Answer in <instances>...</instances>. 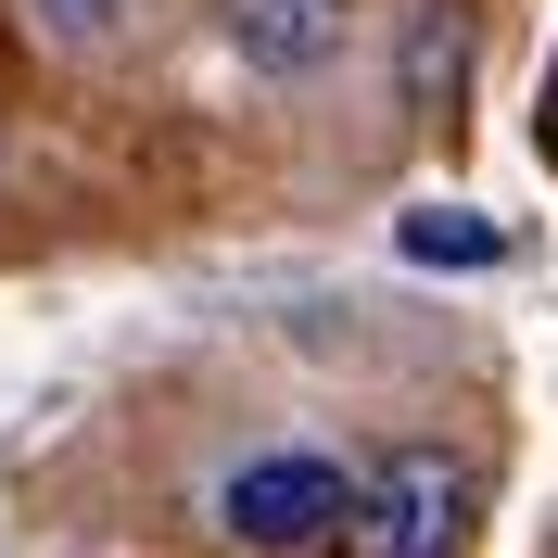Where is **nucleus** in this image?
I'll use <instances>...</instances> for the list:
<instances>
[{
  "label": "nucleus",
  "instance_id": "obj_4",
  "mask_svg": "<svg viewBox=\"0 0 558 558\" xmlns=\"http://www.w3.org/2000/svg\"><path fill=\"white\" fill-rule=\"evenodd\" d=\"M13 13H26V38H51V51H102L140 0H13Z\"/></svg>",
  "mask_w": 558,
  "mask_h": 558
},
{
  "label": "nucleus",
  "instance_id": "obj_3",
  "mask_svg": "<svg viewBox=\"0 0 558 558\" xmlns=\"http://www.w3.org/2000/svg\"><path fill=\"white\" fill-rule=\"evenodd\" d=\"M343 26H355V0H216V38L254 76H317L343 51Z\"/></svg>",
  "mask_w": 558,
  "mask_h": 558
},
{
  "label": "nucleus",
  "instance_id": "obj_1",
  "mask_svg": "<svg viewBox=\"0 0 558 558\" xmlns=\"http://www.w3.org/2000/svg\"><path fill=\"white\" fill-rule=\"evenodd\" d=\"M470 533V457L457 445H381L355 470V508L330 533V558H457Z\"/></svg>",
  "mask_w": 558,
  "mask_h": 558
},
{
  "label": "nucleus",
  "instance_id": "obj_5",
  "mask_svg": "<svg viewBox=\"0 0 558 558\" xmlns=\"http://www.w3.org/2000/svg\"><path fill=\"white\" fill-rule=\"evenodd\" d=\"M407 254L418 267H495V229L483 216H407Z\"/></svg>",
  "mask_w": 558,
  "mask_h": 558
},
{
  "label": "nucleus",
  "instance_id": "obj_2",
  "mask_svg": "<svg viewBox=\"0 0 558 558\" xmlns=\"http://www.w3.org/2000/svg\"><path fill=\"white\" fill-rule=\"evenodd\" d=\"M355 508V470L343 457H317V445H267L242 457V470H216V533L254 558H292V546H330Z\"/></svg>",
  "mask_w": 558,
  "mask_h": 558
}]
</instances>
